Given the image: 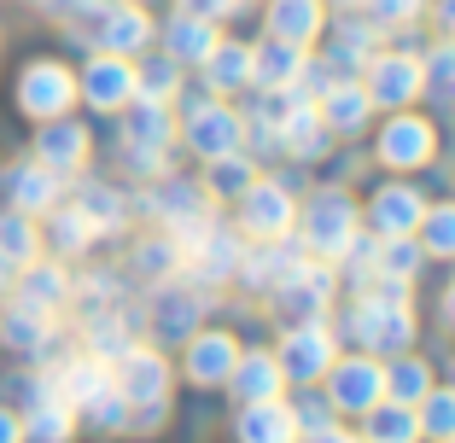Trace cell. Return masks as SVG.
Returning <instances> with one entry per match:
<instances>
[{"instance_id": "37", "label": "cell", "mask_w": 455, "mask_h": 443, "mask_svg": "<svg viewBox=\"0 0 455 443\" xmlns=\"http://www.w3.org/2000/svg\"><path fill=\"white\" fill-rule=\"evenodd\" d=\"M251 181H257V163L245 158V152H228V158L204 163V193H211V199H240Z\"/></svg>"}, {"instance_id": "18", "label": "cell", "mask_w": 455, "mask_h": 443, "mask_svg": "<svg viewBox=\"0 0 455 443\" xmlns=\"http://www.w3.org/2000/svg\"><path fill=\"white\" fill-rule=\"evenodd\" d=\"M263 24L275 41H292V47H315L327 36V0H268Z\"/></svg>"}, {"instance_id": "51", "label": "cell", "mask_w": 455, "mask_h": 443, "mask_svg": "<svg viewBox=\"0 0 455 443\" xmlns=\"http://www.w3.org/2000/svg\"><path fill=\"white\" fill-rule=\"evenodd\" d=\"M18 438H24V420L12 408H0V443H18Z\"/></svg>"}, {"instance_id": "42", "label": "cell", "mask_w": 455, "mask_h": 443, "mask_svg": "<svg viewBox=\"0 0 455 443\" xmlns=\"http://www.w3.org/2000/svg\"><path fill=\"white\" fill-rule=\"evenodd\" d=\"M415 240H420V251H427V257H455V199L450 204H427Z\"/></svg>"}, {"instance_id": "35", "label": "cell", "mask_w": 455, "mask_h": 443, "mask_svg": "<svg viewBox=\"0 0 455 443\" xmlns=\"http://www.w3.org/2000/svg\"><path fill=\"white\" fill-rule=\"evenodd\" d=\"M65 297H70V281H65V269H59V263H29V269H24L18 304L41 309V315H53V309L65 304Z\"/></svg>"}, {"instance_id": "20", "label": "cell", "mask_w": 455, "mask_h": 443, "mask_svg": "<svg viewBox=\"0 0 455 443\" xmlns=\"http://www.w3.org/2000/svg\"><path fill=\"white\" fill-rule=\"evenodd\" d=\"M315 111H322V123L333 129V140H339V135H362V129H368V117H374V99H368L362 76H339L333 88L315 99Z\"/></svg>"}, {"instance_id": "6", "label": "cell", "mask_w": 455, "mask_h": 443, "mask_svg": "<svg viewBox=\"0 0 455 443\" xmlns=\"http://www.w3.org/2000/svg\"><path fill=\"white\" fill-rule=\"evenodd\" d=\"M322 397L333 403V415H368L374 403H386V362L356 350V356H339L322 374Z\"/></svg>"}, {"instance_id": "50", "label": "cell", "mask_w": 455, "mask_h": 443, "mask_svg": "<svg viewBox=\"0 0 455 443\" xmlns=\"http://www.w3.org/2000/svg\"><path fill=\"white\" fill-rule=\"evenodd\" d=\"M41 6H47L53 18H76V12H94L100 0H41Z\"/></svg>"}, {"instance_id": "11", "label": "cell", "mask_w": 455, "mask_h": 443, "mask_svg": "<svg viewBox=\"0 0 455 443\" xmlns=\"http://www.w3.org/2000/svg\"><path fill=\"white\" fill-rule=\"evenodd\" d=\"M204 286L199 281H181V274H170V281H158V292H152V327H158V338H193L204 321Z\"/></svg>"}, {"instance_id": "26", "label": "cell", "mask_w": 455, "mask_h": 443, "mask_svg": "<svg viewBox=\"0 0 455 443\" xmlns=\"http://www.w3.org/2000/svg\"><path fill=\"white\" fill-rule=\"evenodd\" d=\"M36 163H47L53 175H70L88 163V129L65 117H47V129L36 135Z\"/></svg>"}, {"instance_id": "56", "label": "cell", "mask_w": 455, "mask_h": 443, "mask_svg": "<svg viewBox=\"0 0 455 443\" xmlns=\"http://www.w3.org/2000/svg\"><path fill=\"white\" fill-rule=\"evenodd\" d=\"M0 286H6V263H0Z\"/></svg>"}, {"instance_id": "3", "label": "cell", "mask_w": 455, "mask_h": 443, "mask_svg": "<svg viewBox=\"0 0 455 443\" xmlns=\"http://www.w3.org/2000/svg\"><path fill=\"white\" fill-rule=\"evenodd\" d=\"M362 88H368L374 111H409L427 94V59L409 53V47H379L362 65Z\"/></svg>"}, {"instance_id": "9", "label": "cell", "mask_w": 455, "mask_h": 443, "mask_svg": "<svg viewBox=\"0 0 455 443\" xmlns=\"http://www.w3.org/2000/svg\"><path fill=\"white\" fill-rule=\"evenodd\" d=\"M111 385L123 391L129 408H170V362L147 344H129L111 362Z\"/></svg>"}, {"instance_id": "30", "label": "cell", "mask_w": 455, "mask_h": 443, "mask_svg": "<svg viewBox=\"0 0 455 443\" xmlns=\"http://www.w3.org/2000/svg\"><path fill=\"white\" fill-rule=\"evenodd\" d=\"M6 199H12V210H24V216H47L59 204V175L47 170V163H24V170L6 175Z\"/></svg>"}, {"instance_id": "53", "label": "cell", "mask_w": 455, "mask_h": 443, "mask_svg": "<svg viewBox=\"0 0 455 443\" xmlns=\"http://www.w3.org/2000/svg\"><path fill=\"white\" fill-rule=\"evenodd\" d=\"M304 443H362V438H350L345 426H327V431H309Z\"/></svg>"}, {"instance_id": "41", "label": "cell", "mask_w": 455, "mask_h": 443, "mask_svg": "<svg viewBox=\"0 0 455 443\" xmlns=\"http://www.w3.org/2000/svg\"><path fill=\"white\" fill-rule=\"evenodd\" d=\"M415 415H420V438H455V385H432L427 397L415 403Z\"/></svg>"}, {"instance_id": "8", "label": "cell", "mask_w": 455, "mask_h": 443, "mask_svg": "<svg viewBox=\"0 0 455 443\" xmlns=\"http://www.w3.org/2000/svg\"><path fill=\"white\" fill-rule=\"evenodd\" d=\"M298 222V199L281 175H257L240 193V233L245 240H286Z\"/></svg>"}, {"instance_id": "31", "label": "cell", "mask_w": 455, "mask_h": 443, "mask_svg": "<svg viewBox=\"0 0 455 443\" xmlns=\"http://www.w3.org/2000/svg\"><path fill=\"white\" fill-rule=\"evenodd\" d=\"M362 443H420V415L409 403H374L362 415Z\"/></svg>"}, {"instance_id": "24", "label": "cell", "mask_w": 455, "mask_h": 443, "mask_svg": "<svg viewBox=\"0 0 455 443\" xmlns=\"http://www.w3.org/2000/svg\"><path fill=\"white\" fill-rule=\"evenodd\" d=\"M281 152L298 158V163H322L327 152H333V129L322 123V111L309 106V99H298L292 117L281 123Z\"/></svg>"}, {"instance_id": "19", "label": "cell", "mask_w": 455, "mask_h": 443, "mask_svg": "<svg viewBox=\"0 0 455 443\" xmlns=\"http://www.w3.org/2000/svg\"><path fill=\"white\" fill-rule=\"evenodd\" d=\"M379 41H386V29L362 12V6H350V12L333 24V53H327V59L339 65V76H356V70L379 53Z\"/></svg>"}, {"instance_id": "55", "label": "cell", "mask_w": 455, "mask_h": 443, "mask_svg": "<svg viewBox=\"0 0 455 443\" xmlns=\"http://www.w3.org/2000/svg\"><path fill=\"white\" fill-rule=\"evenodd\" d=\"M327 6H345V12H350V6H362V0H327Z\"/></svg>"}, {"instance_id": "48", "label": "cell", "mask_w": 455, "mask_h": 443, "mask_svg": "<svg viewBox=\"0 0 455 443\" xmlns=\"http://www.w3.org/2000/svg\"><path fill=\"white\" fill-rule=\"evenodd\" d=\"M292 415H298V438L339 426V415H333V403H327V397H304V403H292Z\"/></svg>"}, {"instance_id": "4", "label": "cell", "mask_w": 455, "mask_h": 443, "mask_svg": "<svg viewBox=\"0 0 455 443\" xmlns=\"http://www.w3.org/2000/svg\"><path fill=\"white\" fill-rule=\"evenodd\" d=\"M333 297H339V269L304 257V263L268 292V304H275V315L292 327V321H327V315H333Z\"/></svg>"}, {"instance_id": "23", "label": "cell", "mask_w": 455, "mask_h": 443, "mask_svg": "<svg viewBox=\"0 0 455 443\" xmlns=\"http://www.w3.org/2000/svg\"><path fill=\"white\" fill-rule=\"evenodd\" d=\"M234 438H240V443H298L292 403H286V397H268V403H240Z\"/></svg>"}, {"instance_id": "5", "label": "cell", "mask_w": 455, "mask_h": 443, "mask_svg": "<svg viewBox=\"0 0 455 443\" xmlns=\"http://www.w3.org/2000/svg\"><path fill=\"white\" fill-rule=\"evenodd\" d=\"M181 140H188L204 163L228 158V152H245V111H234L216 94H193L188 117H181Z\"/></svg>"}, {"instance_id": "27", "label": "cell", "mask_w": 455, "mask_h": 443, "mask_svg": "<svg viewBox=\"0 0 455 443\" xmlns=\"http://www.w3.org/2000/svg\"><path fill=\"white\" fill-rule=\"evenodd\" d=\"M199 70H204V88H211L216 99L240 94V88H251V47H245V41H216Z\"/></svg>"}, {"instance_id": "38", "label": "cell", "mask_w": 455, "mask_h": 443, "mask_svg": "<svg viewBox=\"0 0 455 443\" xmlns=\"http://www.w3.org/2000/svg\"><path fill=\"white\" fill-rule=\"evenodd\" d=\"M0 338L12 350H47V338H53V315H41V309L18 304L6 321H0Z\"/></svg>"}, {"instance_id": "32", "label": "cell", "mask_w": 455, "mask_h": 443, "mask_svg": "<svg viewBox=\"0 0 455 443\" xmlns=\"http://www.w3.org/2000/svg\"><path fill=\"white\" fill-rule=\"evenodd\" d=\"M70 426H76V408L59 391H47V397H36L24 408V438H36V443H70Z\"/></svg>"}, {"instance_id": "25", "label": "cell", "mask_w": 455, "mask_h": 443, "mask_svg": "<svg viewBox=\"0 0 455 443\" xmlns=\"http://www.w3.org/2000/svg\"><path fill=\"white\" fill-rule=\"evenodd\" d=\"M216 41H222L216 18H199V12H188V6H175V18L164 24V53H170L175 65H204V53H211Z\"/></svg>"}, {"instance_id": "47", "label": "cell", "mask_w": 455, "mask_h": 443, "mask_svg": "<svg viewBox=\"0 0 455 443\" xmlns=\"http://www.w3.org/2000/svg\"><path fill=\"white\" fill-rule=\"evenodd\" d=\"M420 59H427V88L438 82V94L455 99V36L438 41V47H432V53H420Z\"/></svg>"}, {"instance_id": "46", "label": "cell", "mask_w": 455, "mask_h": 443, "mask_svg": "<svg viewBox=\"0 0 455 443\" xmlns=\"http://www.w3.org/2000/svg\"><path fill=\"white\" fill-rule=\"evenodd\" d=\"M339 82V65L327 53H304V70H298V82H292V94L298 99H309V106H315V99L327 94V88H333Z\"/></svg>"}, {"instance_id": "12", "label": "cell", "mask_w": 455, "mask_h": 443, "mask_svg": "<svg viewBox=\"0 0 455 443\" xmlns=\"http://www.w3.org/2000/svg\"><path fill=\"white\" fill-rule=\"evenodd\" d=\"M298 263H304V245H298L292 233H286V240H245V257H240V274H234V281H240L245 292L268 297Z\"/></svg>"}, {"instance_id": "45", "label": "cell", "mask_w": 455, "mask_h": 443, "mask_svg": "<svg viewBox=\"0 0 455 443\" xmlns=\"http://www.w3.org/2000/svg\"><path fill=\"white\" fill-rule=\"evenodd\" d=\"M76 210L88 216V222H94L100 233H111V228L123 222V199H117L111 187H100V181H88V187L76 193Z\"/></svg>"}, {"instance_id": "57", "label": "cell", "mask_w": 455, "mask_h": 443, "mask_svg": "<svg viewBox=\"0 0 455 443\" xmlns=\"http://www.w3.org/2000/svg\"><path fill=\"white\" fill-rule=\"evenodd\" d=\"M438 443H455V438H438Z\"/></svg>"}, {"instance_id": "13", "label": "cell", "mask_w": 455, "mask_h": 443, "mask_svg": "<svg viewBox=\"0 0 455 443\" xmlns=\"http://www.w3.org/2000/svg\"><path fill=\"white\" fill-rule=\"evenodd\" d=\"M70 99H76V76H70L65 65H53V59H41V65H29L24 76H18V106L29 111V117H65Z\"/></svg>"}, {"instance_id": "34", "label": "cell", "mask_w": 455, "mask_h": 443, "mask_svg": "<svg viewBox=\"0 0 455 443\" xmlns=\"http://www.w3.org/2000/svg\"><path fill=\"white\" fill-rule=\"evenodd\" d=\"M420 263H427V251H420L415 233H391V240H379V251H374V281H409L415 286Z\"/></svg>"}, {"instance_id": "28", "label": "cell", "mask_w": 455, "mask_h": 443, "mask_svg": "<svg viewBox=\"0 0 455 443\" xmlns=\"http://www.w3.org/2000/svg\"><path fill=\"white\" fill-rule=\"evenodd\" d=\"M309 47H292V41H257L251 47V88H292L298 70H304Z\"/></svg>"}, {"instance_id": "10", "label": "cell", "mask_w": 455, "mask_h": 443, "mask_svg": "<svg viewBox=\"0 0 455 443\" xmlns=\"http://www.w3.org/2000/svg\"><path fill=\"white\" fill-rule=\"evenodd\" d=\"M374 152H379L386 170H420V163H432V152H438V129H432L427 117H415V111H391V123L379 129Z\"/></svg>"}, {"instance_id": "7", "label": "cell", "mask_w": 455, "mask_h": 443, "mask_svg": "<svg viewBox=\"0 0 455 443\" xmlns=\"http://www.w3.org/2000/svg\"><path fill=\"white\" fill-rule=\"evenodd\" d=\"M286 385H322V374L339 362V333L327 321H292L281 333V350H275Z\"/></svg>"}, {"instance_id": "40", "label": "cell", "mask_w": 455, "mask_h": 443, "mask_svg": "<svg viewBox=\"0 0 455 443\" xmlns=\"http://www.w3.org/2000/svg\"><path fill=\"white\" fill-rule=\"evenodd\" d=\"M134 269L147 274V281H170V274H181V245H175V233H152V240L134 245Z\"/></svg>"}, {"instance_id": "14", "label": "cell", "mask_w": 455, "mask_h": 443, "mask_svg": "<svg viewBox=\"0 0 455 443\" xmlns=\"http://www.w3.org/2000/svg\"><path fill=\"white\" fill-rule=\"evenodd\" d=\"M94 41L100 53H147L152 41V18L147 6H134V0H111V6H94Z\"/></svg>"}, {"instance_id": "39", "label": "cell", "mask_w": 455, "mask_h": 443, "mask_svg": "<svg viewBox=\"0 0 455 443\" xmlns=\"http://www.w3.org/2000/svg\"><path fill=\"white\" fill-rule=\"evenodd\" d=\"M41 251V233L29 228V216L12 210V216H0V263H12V269H29Z\"/></svg>"}, {"instance_id": "17", "label": "cell", "mask_w": 455, "mask_h": 443, "mask_svg": "<svg viewBox=\"0 0 455 443\" xmlns=\"http://www.w3.org/2000/svg\"><path fill=\"white\" fill-rule=\"evenodd\" d=\"M76 88H82V99H88L94 111H123L134 99V65L123 53H94Z\"/></svg>"}, {"instance_id": "52", "label": "cell", "mask_w": 455, "mask_h": 443, "mask_svg": "<svg viewBox=\"0 0 455 443\" xmlns=\"http://www.w3.org/2000/svg\"><path fill=\"white\" fill-rule=\"evenodd\" d=\"M432 18H438L443 36H455V0H432Z\"/></svg>"}, {"instance_id": "54", "label": "cell", "mask_w": 455, "mask_h": 443, "mask_svg": "<svg viewBox=\"0 0 455 443\" xmlns=\"http://www.w3.org/2000/svg\"><path fill=\"white\" fill-rule=\"evenodd\" d=\"M438 309H443V321L455 327V274H450V286H443V304H438Z\"/></svg>"}, {"instance_id": "2", "label": "cell", "mask_w": 455, "mask_h": 443, "mask_svg": "<svg viewBox=\"0 0 455 443\" xmlns=\"http://www.w3.org/2000/svg\"><path fill=\"white\" fill-rule=\"evenodd\" d=\"M362 233V210L345 187H315L304 204H298V222H292V240L304 245V257L315 263H339L345 245Z\"/></svg>"}, {"instance_id": "43", "label": "cell", "mask_w": 455, "mask_h": 443, "mask_svg": "<svg viewBox=\"0 0 455 443\" xmlns=\"http://www.w3.org/2000/svg\"><path fill=\"white\" fill-rule=\"evenodd\" d=\"M362 12L374 18L386 36H403V29H415L432 12V0H362Z\"/></svg>"}, {"instance_id": "49", "label": "cell", "mask_w": 455, "mask_h": 443, "mask_svg": "<svg viewBox=\"0 0 455 443\" xmlns=\"http://www.w3.org/2000/svg\"><path fill=\"white\" fill-rule=\"evenodd\" d=\"M181 6H188V12H199V18H216V24H222V18L245 12L251 0H181Z\"/></svg>"}, {"instance_id": "33", "label": "cell", "mask_w": 455, "mask_h": 443, "mask_svg": "<svg viewBox=\"0 0 455 443\" xmlns=\"http://www.w3.org/2000/svg\"><path fill=\"white\" fill-rule=\"evenodd\" d=\"M427 391H432V362H420L415 350L386 356V397H391V403H409V408H415Z\"/></svg>"}, {"instance_id": "36", "label": "cell", "mask_w": 455, "mask_h": 443, "mask_svg": "<svg viewBox=\"0 0 455 443\" xmlns=\"http://www.w3.org/2000/svg\"><path fill=\"white\" fill-rule=\"evenodd\" d=\"M181 70L188 65H175L170 53H152V59H140L134 65V99H181Z\"/></svg>"}, {"instance_id": "22", "label": "cell", "mask_w": 455, "mask_h": 443, "mask_svg": "<svg viewBox=\"0 0 455 443\" xmlns=\"http://www.w3.org/2000/svg\"><path fill=\"white\" fill-rule=\"evenodd\" d=\"M234 403H268V397H286V374L275 362V350H240V362L228 374Z\"/></svg>"}, {"instance_id": "21", "label": "cell", "mask_w": 455, "mask_h": 443, "mask_svg": "<svg viewBox=\"0 0 455 443\" xmlns=\"http://www.w3.org/2000/svg\"><path fill=\"white\" fill-rule=\"evenodd\" d=\"M234 362H240V338L222 333V327L188 338V379H193V385H228Z\"/></svg>"}, {"instance_id": "16", "label": "cell", "mask_w": 455, "mask_h": 443, "mask_svg": "<svg viewBox=\"0 0 455 443\" xmlns=\"http://www.w3.org/2000/svg\"><path fill=\"white\" fill-rule=\"evenodd\" d=\"M211 193L199 181H181V175H158V187L147 193V210L158 216L164 228H193V222H211Z\"/></svg>"}, {"instance_id": "1", "label": "cell", "mask_w": 455, "mask_h": 443, "mask_svg": "<svg viewBox=\"0 0 455 443\" xmlns=\"http://www.w3.org/2000/svg\"><path fill=\"white\" fill-rule=\"evenodd\" d=\"M345 338L368 356H403L415 344V304H409V281H368L350 297Z\"/></svg>"}, {"instance_id": "15", "label": "cell", "mask_w": 455, "mask_h": 443, "mask_svg": "<svg viewBox=\"0 0 455 443\" xmlns=\"http://www.w3.org/2000/svg\"><path fill=\"white\" fill-rule=\"evenodd\" d=\"M368 233H379V240H391V233H415L420 216H427V199H420V187H409V181H386V187H374V199H368Z\"/></svg>"}, {"instance_id": "29", "label": "cell", "mask_w": 455, "mask_h": 443, "mask_svg": "<svg viewBox=\"0 0 455 443\" xmlns=\"http://www.w3.org/2000/svg\"><path fill=\"white\" fill-rule=\"evenodd\" d=\"M53 391L82 415V408L94 403L100 391H111V362H100V356H76V362H65V368L53 374Z\"/></svg>"}, {"instance_id": "44", "label": "cell", "mask_w": 455, "mask_h": 443, "mask_svg": "<svg viewBox=\"0 0 455 443\" xmlns=\"http://www.w3.org/2000/svg\"><path fill=\"white\" fill-rule=\"evenodd\" d=\"M94 233H100V228L76 210V204H70V210H59V204H53V245H59L65 257L88 251V245H94Z\"/></svg>"}]
</instances>
